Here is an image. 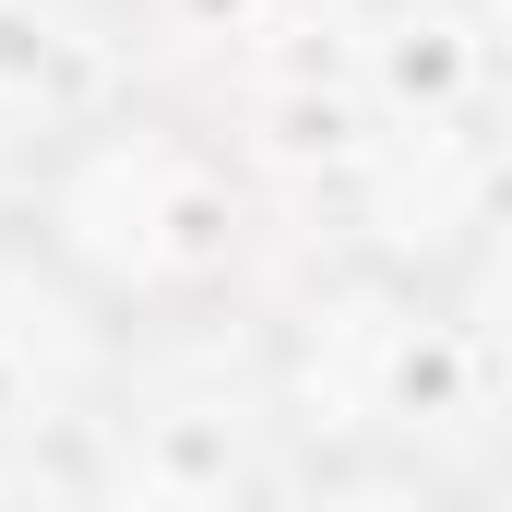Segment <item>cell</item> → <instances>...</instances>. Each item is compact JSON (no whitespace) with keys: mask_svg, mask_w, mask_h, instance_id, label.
I'll return each instance as SVG.
<instances>
[{"mask_svg":"<svg viewBox=\"0 0 512 512\" xmlns=\"http://www.w3.org/2000/svg\"><path fill=\"white\" fill-rule=\"evenodd\" d=\"M12 239L36 262V286L84 322H120V334H167V322H203L239 262H251V179L191 108H84L24 155V191H12Z\"/></svg>","mask_w":512,"mask_h":512,"instance_id":"6da1fadb","label":"cell"},{"mask_svg":"<svg viewBox=\"0 0 512 512\" xmlns=\"http://www.w3.org/2000/svg\"><path fill=\"white\" fill-rule=\"evenodd\" d=\"M465 393L477 346L405 262H346L298 322H274V417L322 465H417L429 417H465Z\"/></svg>","mask_w":512,"mask_h":512,"instance_id":"7a4b0ae2","label":"cell"}]
</instances>
